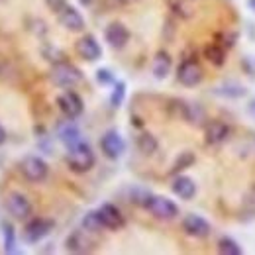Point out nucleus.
<instances>
[{
    "instance_id": "f257e3e1",
    "label": "nucleus",
    "mask_w": 255,
    "mask_h": 255,
    "mask_svg": "<svg viewBox=\"0 0 255 255\" xmlns=\"http://www.w3.org/2000/svg\"><path fill=\"white\" fill-rule=\"evenodd\" d=\"M65 161H67V167L73 173L83 175V173H89L95 167L96 155L95 151H93V147H91V143L81 139L79 143H75L73 147L67 149V159Z\"/></svg>"
},
{
    "instance_id": "f03ea898",
    "label": "nucleus",
    "mask_w": 255,
    "mask_h": 255,
    "mask_svg": "<svg viewBox=\"0 0 255 255\" xmlns=\"http://www.w3.org/2000/svg\"><path fill=\"white\" fill-rule=\"evenodd\" d=\"M49 79L55 87H61V89H73L75 85H79L83 81V73L79 67H75L73 63H69L67 59L59 61V63L51 65V71H49Z\"/></svg>"
},
{
    "instance_id": "7ed1b4c3",
    "label": "nucleus",
    "mask_w": 255,
    "mask_h": 255,
    "mask_svg": "<svg viewBox=\"0 0 255 255\" xmlns=\"http://www.w3.org/2000/svg\"><path fill=\"white\" fill-rule=\"evenodd\" d=\"M143 210H147L157 220H175L179 216V206L171 198H165L161 194H151L147 198Z\"/></svg>"
},
{
    "instance_id": "20e7f679",
    "label": "nucleus",
    "mask_w": 255,
    "mask_h": 255,
    "mask_svg": "<svg viewBox=\"0 0 255 255\" xmlns=\"http://www.w3.org/2000/svg\"><path fill=\"white\" fill-rule=\"evenodd\" d=\"M202 79H204V69L198 63L196 57H185L181 65L177 67V81L187 89L198 87L202 83Z\"/></svg>"
},
{
    "instance_id": "39448f33",
    "label": "nucleus",
    "mask_w": 255,
    "mask_h": 255,
    "mask_svg": "<svg viewBox=\"0 0 255 255\" xmlns=\"http://www.w3.org/2000/svg\"><path fill=\"white\" fill-rule=\"evenodd\" d=\"M22 177L30 183H43L49 175V165L37 155H26L18 165Z\"/></svg>"
},
{
    "instance_id": "423d86ee",
    "label": "nucleus",
    "mask_w": 255,
    "mask_h": 255,
    "mask_svg": "<svg viewBox=\"0 0 255 255\" xmlns=\"http://www.w3.org/2000/svg\"><path fill=\"white\" fill-rule=\"evenodd\" d=\"M53 228H55V222L51 218H41V216L30 218L22 230V240L26 244H37L43 238H47L53 232Z\"/></svg>"
},
{
    "instance_id": "0eeeda50",
    "label": "nucleus",
    "mask_w": 255,
    "mask_h": 255,
    "mask_svg": "<svg viewBox=\"0 0 255 255\" xmlns=\"http://www.w3.org/2000/svg\"><path fill=\"white\" fill-rule=\"evenodd\" d=\"M4 206L8 210V214L14 218V220H28L32 216L33 206L30 202V198L22 192H8L6 194V200H4Z\"/></svg>"
},
{
    "instance_id": "6e6552de",
    "label": "nucleus",
    "mask_w": 255,
    "mask_h": 255,
    "mask_svg": "<svg viewBox=\"0 0 255 255\" xmlns=\"http://www.w3.org/2000/svg\"><path fill=\"white\" fill-rule=\"evenodd\" d=\"M96 246V240L91 238V232L85 228L73 230L65 240V250L71 254H89Z\"/></svg>"
},
{
    "instance_id": "1a4fd4ad",
    "label": "nucleus",
    "mask_w": 255,
    "mask_h": 255,
    "mask_svg": "<svg viewBox=\"0 0 255 255\" xmlns=\"http://www.w3.org/2000/svg\"><path fill=\"white\" fill-rule=\"evenodd\" d=\"M100 151L104 153L106 159H110V161L120 159L122 153L126 151V143H124L120 131H116V129L104 131V135L100 137Z\"/></svg>"
},
{
    "instance_id": "9d476101",
    "label": "nucleus",
    "mask_w": 255,
    "mask_h": 255,
    "mask_svg": "<svg viewBox=\"0 0 255 255\" xmlns=\"http://www.w3.org/2000/svg\"><path fill=\"white\" fill-rule=\"evenodd\" d=\"M57 106H59L61 114H63L65 118H69V120H77L85 112L83 98L77 95L75 91H69V89L57 96Z\"/></svg>"
},
{
    "instance_id": "9b49d317",
    "label": "nucleus",
    "mask_w": 255,
    "mask_h": 255,
    "mask_svg": "<svg viewBox=\"0 0 255 255\" xmlns=\"http://www.w3.org/2000/svg\"><path fill=\"white\" fill-rule=\"evenodd\" d=\"M75 53L81 59L93 63V61H98L102 57V47H100V43L96 41L93 33H85L75 41Z\"/></svg>"
},
{
    "instance_id": "f8f14e48",
    "label": "nucleus",
    "mask_w": 255,
    "mask_h": 255,
    "mask_svg": "<svg viewBox=\"0 0 255 255\" xmlns=\"http://www.w3.org/2000/svg\"><path fill=\"white\" fill-rule=\"evenodd\" d=\"M181 226H183V232H185L187 236L196 238V240H204V238H208L210 232H212L210 222H208L206 218L198 216V214H187V216L183 218V224H181Z\"/></svg>"
},
{
    "instance_id": "ddd939ff",
    "label": "nucleus",
    "mask_w": 255,
    "mask_h": 255,
    "mask_svg": "<svg viewBox=\"0 0 255 255\" xmlns=\"http://www.w3.org/2000/svg\"><path fill=\"white\" fill-rule=\"evenodd\" d=\"M230 135H232V126L222 120H210L204 126V141L208 145H220L230 139Z\"/></svg>"
},
{
    "instance_id": "4468645a",
    "label": "nucleus",
    "mask_w": 255,
    "mask_h": 255,
    "mask_svg": "<svg viewBox=\"0 0 255 255\" xmlns=\"http://www.w3.org/2000/svg\"><path fill=\"white\" fill-rule=\"evenodd\" d=\"M104 39L112 49H124L129 41V30L122 22H110L104 30Z\"/></svg>"
},
{
    "instance_id": "2eb2a0df",
    "label": "nucleus",
    "mask_w": 255,
    "mask_h": 255,
    "mask_svg": "<svg viewBox=\"0 0 255 255\" xmlns=\"http://www.w3.org/2000/svg\"><path fill=\"white\" fill-rule=\"evenodd\" d=\"M98 216H100V220H102L106 230H120V228H124V224H126L124 214H122L120 208H118L116 204H112V202L100 204Z\"/></svg>"
},
{
    "instance_id": "dca6fc26",
    "label": "nucleus",
    "mask_w": 255,
    "mask_h": 255,
    "mask_svg": "<svg viewBox=\"0 0 255 255\" xmlns=\"http://www.w3.org/2000/svg\"><path fill=\"white\" fill-rule=\"evenodd\" d=\"M57 20H59V24L63 26L65 30H69V32L73 33H79L85 30V18H83V14L77 8L69 6V4L57 14Z\"/></svg>"
},
{
    "instance_id": "f3484780",
    "label": "nucleus",
    "mask_w": 255,
    "mask_h": 255,
    "mask_svg": "<svg viewBox=\"0 0 255 255\" xmlns=\"http://www.w3.org/2000/svg\"><path fill=\"white\" fill-rule=\"evenodd\" d=\"M171 191L183 200H192L196 194V183L187 175H175V179L171 183Z\"/></svg>"
},
{
    "instance_id": "a211bd4d",
    "label": "nucleus",
    "mask_w": 255,
    "mask_h": 255,
    "mask_svg": "<svg viewBox=\"0 0 255 255\" xmlns=\"http://www.w3.org/2000/svg\"><path fill=\"white\" fill-rule=\"evenodd\" d=\"M57 137H59V141L63 143L67 149L73 147L75 143H79V141L83 139V137H81V129L75 126L73 120H69V118H67V122L57 126Z\"/></svg>"
},
{
    "instance_id": "6ab92c4d",
    "label": "nucleus",
    "mask_w": 255,
    "mask_h": 255,
    "mask_svg": "<svg viewBox=\"0 0 255 255\" xmlns=\"http://www.w3.org/2000/svg\"><path fill=\"white\" fill-rule=\"evenodd\" d=\"M171 67H173V59L169 55V51L165 49H159L155 55H153V61H151V73L155 79H167V75L171 73Z\"/></svg>"
},
{
    "instance_id": "aec40b11",
    "label": "nucleus",
    "mask_w": 255,
    "mask_h": 255,
    "mask_svg": "<svg viewBox=\"0 0 255 255\" xmlns=\"http://www.w3.org/2000/svg\"><path fill=\"white\" fill-rule=\"evenodd\" d=\"M226 47H222L218 41H212V43H208L206 47H204V51H202V55L206 57V61L210 65H214V67H222L226 63Z\"/></svg>"
},
{
    "instance_id": "412c9836",
    "label": "nucleus",
    "mask_w": 255,
    "mask_h": 255,
    "mask_svg": "<svg viewBox=\"0 0 255 255\" xmlns=\"http://www.w3.org/2000/svg\"><path fill=\"white\" fill-rule=\"evenodd\" d=\"M135 145H137V149H139L143 155H153V153L159 149L157 137H155L153 133H149V131H141V133L135 137Z\"/></svg>"
},
{
    "instance_id": "4be33fe9",
    "label": "nucleus",
    "mask_w": 255,
    "mask_h": 255,
    "mask_svg": "<svg viewBox=\"0 0 255 255\" xmlns=\"http://www.w3.org/2000/svg\"><path fill=\"white\" fill-rule=\"evenodd\" d=\"M2 228V242H4V254H16V230L14 224L10 220H2L0 222Z\"/></svg>"
},
{
    "instance_id": "5701e85b",
    "label": "nucleus",
    "mask_w": 255,
    "mask_h": 255,
    "mask_svg": "<svg viewBox=\"0 0 255 255\" xmlns=\"http://www.w3.org/2000/svg\"><path fill=\"white\" fill-rule=\"evenodd\" d=\"M194 161H196V157H194V153L192 151H183V153H179L177 155V159H175V163H173V167L169 169V175H179L181 171H185V169H189V167H192L194 165Z\"/></svg>"
},
{
    "instance_id": "b1692460",
    "label": "nucleus",
    "mask_w": 255,
    "mask_h": 255,
    "mask_svg": "<svg viewBox=\"0 0 255 255\" xmlns=\"http://www.w3.org/2000/svg\"><path fill=\"white\" fill-rule=\"evenodd\" d=\"M216 250H218V254L222 255H242V246L234 238H230V236H222L218 240Z\"/></svg>"
},
{
    "instance_id": "393cba45",
    "label": "nucleus",
    "mask_w": 255,
    "mask_h": 255,
    "mask_svg": "<svg viewBox=\"0 0 255 255\" xmlns=\"http://www.w3.org/2000/svg\"><path fill=\"white\" fill-rule=\"evenodd\" d=\"M81 226L85 228V230H89L91 234H98V232H102V230H106L104 228V224L100 220V216H98V210H91V212H87L85 214V218H83V222Z\"/></svg>"
},
{
    "instance_id": "a878e982",
    "label": "nucleus",
    "mask_w": 255,
    "mask_h": 255,
    "mask_svg": "<svg viewBox=\"0 0 255 255\" xmlns=\"http://www.w3.org/2000/svg\"><path fill=\"white\" fill-rule=\"evenodd\" d=\"M248 220L255 218V185L250 187V191L244 194L242 198V210H240Z\"/></svg>"
},
{
    "instance_id": "bb28decb",
    "label": "nucleus",
    "mask_w": 255,
    "mask_h": 255,
    "mask_svg": "<svg viewBox=\"0 0 255 255\" xmlns=\"http://www.w3.org/2000/svg\"><path fill=\"white\" fill-rule=\"evenodd\" d=\"M216 95L226 96V98H242L246 95V89L240 83H224L222 87L216 89Z\"/></svg>"
},
{
    "instance_id": "cd10ccee",
    "label": "nucleus",
    "mask_w": 255,
    "mask_h": 255,
    "mask_svg": "<svg viewBox=\"0 0 255 255\" xmlns=\"http://www.w3.org/2000/svg\"><path fill=\"white\" fill-rule=\"evenodd\" d=\"M124 98H126V83L124 81H116L114 89H112V95H110V106L112 108H120Z\"/></svg>"
},
{
    "instance_id": "c85d7f7f",
    "label": "nucleus",
    "mask_w": 255,
    "mask_h": 255,
    "mask_svg": "<svg viewBox=\"0 0 255 255\" xmlns=\"http://www.w3.org/2000/svg\"><path fill=\"white\" fill-rule=\"evenodd\" d=\"M41 55L49 61V63H59V61H65L67 59V55H65L61 49H57V47H53V45H45L43 49H41Z\"/></svg>"
},
{
    "instance_id": "c756f323",
    "label": "nucleus",
    "mask_w": 255,
    "mask_h": 255,
    "mask_svg": "<svg viewBox=\"0 0 255 255\" xmlns=\"http://www.w3.org/2000/svg\"><path fill=\"white\" fill-rule=\"evenodd\" d=\"M149 196H151V192H149V191H143V189H133V191H131V194H129V200H131L135 206L143 208Z\"/></svg>"
},
{
    "instance_id": "7c9ffc66",
    "label": "nucleus",
    "mask_w": 255,
    "mask_h": 255,
    "mask_svg": "<svg viewBox=\"0 0 255 255\" xmlns=\"http://www.w3.org/2000/svg\"><path fill=\"white\" fill-rule=\"evenodd\" d=\"M236 39H238V33L236 32H222V33H216V41L226 47V49H232L234 45H236Z\"/></svg>"
},
{
    "instance_id": "2f4dec72",
    "label": "nucleus",
    "mask_w": 255,
    "mask_h": 255,
    "mask_svg": "<svg viewBox=\"0 0 255 255\" xmlns=\"http://www.w3.org/2000/svg\"><path fill=\"white\" fill-rule=\"evenodd\" d=\"M96 81L100 85H114L116 83V79H114V75H112L110 69H98L96 71Z\"/></svg>"
},
{
    "instance_id": "473e14b6",
    "label": "nucleus",
    "mask_w": 255,
    "mask_h": 255,
    "mask_svg": "<svg viewBox=\"0 0 255 255\" xmlns=\"http://www.w3.org/2000/svg\"><path fill=\"white\" fill-rule=\"evenodd\" d=\"M45 6H47L53 14H59L65 6H67V0H45Z\"/></svg>"
},
{
    "instance_id": "72a5a7b5",
    "label": "nucleus",
    "mask_w": 255,
    "mask_h": 255,
    "mask_svg": "<svg viewBox=\"0 0 255 255\" xmlns=\"http://www.w3.org/2000/svg\"><path fill=\"white\" fill-rule=\"evenodd\" d=\"M6 137H8V135H6V129H4L2 124H0V145H4V143H6Z\"/></svg>"
},
{
    "instance_id": "f704fd0d",
    "label": "nucleus",
    "mask_w": 255,
    "mask_h": 255,
    "mask_svg": "<svg viewBox=\"0 0 255 255\" xmlns=\"http://www.w3.org/2000/svg\"><path fill=\"white\" fill-rule=\"evenodd\" d=\"M248 112H250V116H252V118L255 120V98L252 100V102H250V104H248Z\"/></svg>"
},
{
    "instance_id": "c9c22d12",
    "label": "nucleus",
    "mask_w": 255,
    "mask_h": 255,
    "mask_svg": "<svg viewBox=\"0 0 255 255\" xmlns=\"http://www.w3.org/2000/svg\"><path fill=\"white\" fill-rule=\"evenodd\" d=\"M93 2H95V0H79V4H81V6H91Z\"/></svg>"
},
{
    "instance_id": "e433bc0d",
    "label": "nucleus",
    "mask_w": 255,
    "mask_h": 255,
    "mask_svg": "<svg viewBox=\"0 0 255 255\" xmlns=\"http://www.w3.org/2000/svg\"><path fill=\"white\" fill-rule=\"evenodd\" d=\"M248 6H250V10L255 12V0H248Z\"/></svg>"
},
{
    "instance_id": "4c0bfd02",
    "label": "nucleus",
    "mask_w": 255,
    "mask_h": 255,
    "mask_svg": "<svg viewBox=\"0 0 255 255\" xmlns=\"http://www.w3.org/2000/svg\"><path fill=\"white\" fill-rule=\"evenodd\" d=\"M135 2H137V0H120V4H135Z\"/></svg>"
}]
</instances>
